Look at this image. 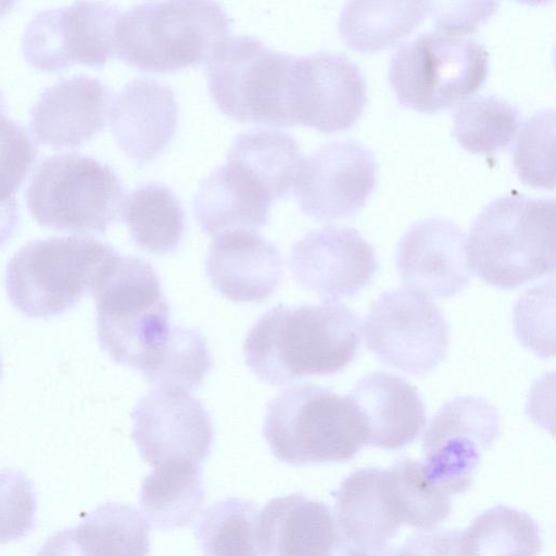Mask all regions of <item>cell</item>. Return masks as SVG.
<instances>
[{
	"label": "cell",
	"mask_w": 556,
	"mask_h": 556,
	"mask_svg": "<svg viewBox=\"0 0 556 556\" xmlns=\"http://www.w3.org/2000/svg\"><path fill=\"white\" fill-rule=\"evenodd\" d=\"M132 439L144 462L201 465L214 437L210 414L187 391L156 388L141 397L131 413Z\"/></svg>",
	"instance_id": "5bb4252c"
},
{
	"label": "cell",
	"mask_w": 556,
	"mask_h": 556,
	"mask_svg": "<svg viewBox=\"0 0 556 556\" xmlns=\"http://www.w3.org/2000/svg\"><path fill=\"white\" fill-rule=\"evenodd\" d=\"M8 106L3 93L0 90V122L7 117Z\"/></svg>",
	"instance_id": "7bdbcfd3"
},
{
	"label": "cell",
	"mask_w": 556,
	"mask_h": 556,
	"mask_svg": "<svg viewBox=\"0 0 556 556\" xmlns=\"http://www.w3.org/2000/svg\"><path fill=\"white\" fill-rule=\"evenodd\" d=\"M121 257L111 244L90 236L34 240L9 261L5 291L29 318L59 316L93 295Z\"/></svg>",
	"instance_id": "3957f363"
},
{
	"label": "cell",
	"mask_w": 556,
	"mask_h": 556,
	"mask_svg": "<svg viewBox=\"0 0 556 556\" xmlns=\"http://www.w3.org/2000/svg\"><path fill=\"white\" fill-rule=\"evenodd\" d=\"M554 109H542L523 122L513 151L515 170L523 182L554 187Z\"/></svg>",
	"instance_id": "e575fe53"
},
{
	"label": "cell",
	"mask_w": 556,
	"mask_h": 556,
	"mask_svg": "<svg viewBox=\"0 0 556 556\" xmlns=\"http://www.w3.org/2000/svg\"><path fill=\"white\" fill-rule=\"evenodd\" d=\"M521 115L516 105L494 94H478L459 102L453 113V134L467 151L490 154L514 139Z\"/></svg>",
	"instance_id": "f546056e"
},
{
	"label": "cell",
	"mask_w": 556,
	"mask_h": 556,
	"mask_svg": "<svg viewBox=\"0 0 556 556\" xmlns=\"http://www.w3.org/2000/svg\"><path fill=\"white\" fill-rule=\"evenodd\" d=\"M361 331L355 312L334 301L295 307L278 304L249 330L243 356L262 381L286 386L344 369L356 356Z\"/></svg>",
	"instance_id": "6da1fadb"
},
{
	"label": "cell",
	"mask_w": 556,
	"mask_h": 556,
	"mask_svg": "<svg viewBox=\"0 0 556 556\" xmlns=\"http://www.w3.org/2000/svg\"><path fill=\"white\" fill-rule=\"evenodd\" d=\"M489 65V52L477 39L431 30L394 51L388 76L401 104L433 113L477 91L488 77Z\"/></svg>",
	"instance_id": "ba28073f"
},
{
	"label": "cell",
	"mask_w": 556,
	"mask_h": 556,
	"mask_svg": "<svg viewBox=\"0 0 556 556\" xmlns=\"http://www.w3.org/2000/svg\"><path fill=\"white\" fill-rule=\"evenodd\" d=\"M500 434V417L479 396H456L432 417L425 432L422 467L427 478L448 495L467 491L481 454Z\"/></svg>",
	"instance_id": "7c38bea8"
},
{
	"label": "cell",
	"mask_w": 556,
	"mask_h": 556,
	"mask_svg": "<svg viewBox=\"0 0 556 556\" xmlns=\"http://www.w3.org/2000/svg\"><path fill=\"white\" fill-rule=\"evenodd\" d=\"M262 556H346L352 544L323 502L293 493L270 500L260 511Z\"/></svg>",
	"instance_id": "ac0fdd59"
},
{
	"label": "cell",
	"mask_w": 556,
	"mask_h": 556,
	"mask_svg": "<svg viewBox=\"0 0 556 556\" xmlns=\"http://www.w3.org/2000/svg\"><path fill=\"white\" fill-rule=\"evenodd\" d=\"M213 362L203 334L194 328L174 326L155 361L142 376L160 389H198Z\"/></svg>",
	"instance_id": "d6a6232c"
},
{
	"label": "cell",
	"mask_w": 556,
	"mask_h": 556,
	"mask_svg": "<svg viewBox=\"0 0 556 556\" xmlns=\"http://www.w3.org/2000/svg\"><path fill=\"white\" fill-rule=\"evenodd\" d=\"M1 374H2V363H1V358H0V377H1Z\"/></svg>",
	"instance_id": "ee69618b"
},
{
	"label": "cell",
	"mask_w": 556,
	"mask_h": 556,
	"mask_svg": "<svg viewBox=\"0 0 556 556\" xmlns=\"http://www.w3.org/2000/svg\"><path fill=\"white\" fill-rule=\"evenodd\" d=\"M497 2H446L430 1L438 30L459 35L476 30L496 10Z\"/></svg>",
	"instance_id": "74e56055"
},
{
	"label": "cell",
	"mask_w": 556,
	"mask_h": 556,
	"mask_svg": "<svg viewBox=\"0 0 556 556\" xmlns=\"http://www.w3.org/2000/svg\"><path fill=\"white\" fill-rule=\"evenodd\" d=\"M258 506L228 497L201 513L197 539L203 556H262L257 543Z\"/></svg>",
	"instance_id": "4dcf8cb0"
},
{
	"label": "cell",
	"mask_w": 556,
	"mask_h": 556,
	"mask_svg": "<svg viewBox=\"0 0 556 556\" xmlns=\"http://www.w3.org/2000/svg\"><path fill=\"white\" fill-rule=\"evenodd\" d=\"M93 296L101 349L115 363L143 372L172 328L156 270L146 260L121 257Z\"/></svg>",
	"instance_id": "52a82bcc"
},
{
	"label": "cell",
	"mask_w": 556,
	"mask_h": 556,
	"mask_svg": "<svg viewBox=\"0 0 556 556\" xmlns=\"http://www.w3.org/2000/svg\"><path fill=\"white\" fill-rule=\"evenodd\" d=\"M464 533L472 556H538L542 548L534 519L504 505L477 516Z\"/></svg>",
	"instance_id": "1f68e13d"
},
{
	"label": "cell",
	"mask_w": 556,
	"mask_h": 556,
	"mask_svg": "<svg viewBox=\"0 0 556 556\" xmlns=\"http://www.w3.org/2000/svg\"><path fill=\"white\" fill-rule=\"evenodd\" d=\"M119 11L99 1L38 11L28 22L22 52L33 67L56 72L72 64L102 66L114 53Z\"/></svg>",
	"instance_id": "8fae6325"
},
{
	"label": "cell",
	"mask_w": 556,
	"mask_h": 556,
	"mask_svg": "<svg viewBox=\"0 0 556 556\" xmlns=\"http://www.w3.org/2000/svg\"><path fill=\"white\" fill-rule=\"evenodd\" d=\"M37 556H84L79 549L73 529H64L51 535Z\"/></svg>",
	"instance_id": "ab89813d"
},
{
	"label": "cell",
	"mask_w": 556,
	"mask_h": 556,
	"mask_svg": "<svg viewBox=\"0 0 556 556\" xmlns=\"http://www.w3.org/2000/svg\"><path fill=\"white\" fill-rule=\"evenodd\" d=\"M230 30V18L214 1L144 2L118 16L114 53L144 72H175L207 63Z\"/></svg>",
	"instance_id": "277c9868"
},
{
	"label": "cell",
	"mask_w": 556,
	"mask_h": 556,
	"mask_svg": "<svg viewBox=\"0 0 556 556\" xmlns=\"http://www.w3.org/2000/svg\"><path fill=\"white\" fill-rule=\"evenodd\" d=\"M296 55L253 36L226 38L207 62L208 91L218 109L240 123L296 125Z\"/></svg>",
	"instance_id": "8992f818"
},
{
	"label": "cell",
	"mask_w": 556,
	"mask_h": 556,
	"mask_svg": "<svg viewBox=\"0 0 556 556\" xmlns=\"http://www.w3.org/2000/svg\"><path fill=\"white\" fill-rule=\"evenodd\" d=\"M263 435L277 459L294 466L348 462L366 444L352 399L312 383L288 388L269 401Z\"/></svg>",
	"instance_id": "5b68a950"
},
{
	"label": "cell",
	"mask_w": 556,
	"mask_h": 556,
	"mask_svg": "<svg viewBox=\"0 0 556 556\" xmlns=\"http://www.w3.org/2000/svg\"><path fill=\"white\" fill-rule=\"evenodd\" d=\"M227 156L255 172L277 200L295 186L304 161L296 140L276 129H251L238 135Z\"/></svg>",
	"instance_id": "f1b7e54d"
},
{
	"label": "cell",
	"mask_w": 556,
	"mask_h": 556,
	"mask_svg": "<svg viewBox=\"0 0 556 556\" xmlns=\"http://www.w3.org/2000/svg\"><path fill=\"white\" fill-rule=\"evenodd\" d=\"M374 153L353 139L333 140L304 159L295 188L301 210L319 220L354 215L377 185Z\"/></svg>",
	"instance_id": "4fadbf2b"
},
{
	"label": "cell",
	"mask_w": 556,
	"mask_h": 556,
	"mask_svg": "<svg viewBox=\"0 0 556 556\" xmlns=\"http://www.w3.org/2000/svg\"><path fill=\"white\" fill-rule=\"evenodd\" d=\"M290 269L303 288L324 301L352 298L379 269L374 247L349 227L311 230L290 251Z\"/></svg>",
	"instance_id": "9a60e30c"
},
{
	"label": "cell",
	"mask_w": 556,
	"mask_h": 556,
	"mask_svg": "<svg viewBox=\"0 0 556 556\" xmlns=\"http://www.w3.org/2000/svg\"><path fill=\"white\" fill-rule=\"evenodd\" d=\"M403 556H472L464 531L441 530L418 533L401 547Z\"/></svg>",
	"instance_id": "f35d334b"
},
{
	"label": "cell",
	"mask_w": 556,
	"mask_h": 556,
	"mask_svg": "<svg viewBox=\"0 0 556 556\" xmlns=\"http://www.w3.org/2000/svg\"><path fill=\"white\" fill-rule=\"evenodd\" d=\"M37 496L33 482L21 471L0 470V543L21 540L35 526Z\"/></svg>",
	"instance_id": "d590c367"
},
{
	"label": "cell",
	"mask_w": 556,
	"mask_h": 556,
	"mask_svg": "<svg viewBox=\"0 0 556 556\" xmlns=\"http://www.w3.org/2000/svg\"><path fill=\"white\" fill-rule=\"evenodd\" d=\"M213 288L236 303L268 299L279 286L283 261L276 245L253 231H230L212 241L205 264Z\"/></svg>",
	"instance_id": "7402d4cb"
},
{
	"label": "cell",
	"mask_w": 556,
	"mask_h": 556,
	"mask_svg": "<svg viewBox=\"0 0 556 556\" xmlns=\"http://www.w3.org/2000/svg\"><path fill=\"white\" fill-rule=\"evenodd\" d=\"M334 518L353 546H386L404 523L391 468L368 467L350 473L338 490Z\"/></svg>",
	"instance_id": "603a6c76"
},
{
	"label": "cell",
	"mask_w": 556,
	"mask_h": 556,
	"mask_svg": "<svg viewBox=\"0 0 556 556\" xmlns=\"http://www.w3.org/2000/svg\"><path fill=\"white\" fill-rule=\"evenodd\" d=\"M363 332L381 363L415 376L432 371L447 353L442 312L428 295L407 287L386 291L371 303Z\"/></svg>",
	"instance_id": "30bf717a"
},
{
	"label": "cell",
	"mask_w": 556,
	"mask_h": 556,
	"mask_svg": "<svg viewBox=\"0 0 556 556\" xmlns=\"http://www.w3.org/2000/svg\"><path fill=\"white\" fill-rule=\"evenodd\" d=\"M201 472V465L186 462L153 467L139 493L148 522L163 531L190 526L202 513L205 500Z\"/></svg>",
	"instance_id": "d4e9b609"
},
{
	"label": "cell",
	"mask_w": 556,
	"mask_h": 556,
	"mask_svg": "<svg viewBox=\"0 0 556 556\" xmlns=\"http://www.w3.org/2000/svg\"><path fill=\"white\" fill-rule=\"evenodd\" d=\"M295 119L324 132L350 128L366 103V81L356 63L340 52L296 56Z\"/></svg>",
	"instance_id": "2e32d148"
},
{
	"label": "cell",
	"mask_w": 556,
	"mask_h": 556,
	"mask_svg": "<svg viewBox=\"0 0 556 556\" xmlns=\"http://www.w3.org/2000/svg\"><path fill=\"white\" fill-rule=\"evenodd\" d=\"M470 269L510 290L555 270V201L509 193L488 203L466 240Z\"/></svg>",
	"instance_id": "7a4b0ae2"
},
{
	"label": "cell",
	"mask_w": 556,
	"mask_h": 556,
	"mask_svg": "<svg viewBox=\"0 0 556 556\" xmlns=\"http://www.w3.org/2000/svg\"><path fill=\"white\" fill-rule=\"evenodd\" d=\"M276 200L255 172L227 156L226 163L201 182L193 199V211L207 235L254 232L267 224Z\"/></svg>",
	"instance_id": "44dd1931"
},
{
	"label": "cell",
	"mask_w": 556,
	"mask_h": 556,
	"mask_svg": "<svg viewBox=\"0 0 556 556\" xmlns=\"http://www.w3.org/2000/svg\"><path fill=\"white\" fill-rule=\"evenodd\" d=\"M84 556H149L150 523L135 507L108 502L73 528Z\"/></svg>",
	"instance_id": "83f0119b"
},
{
	"label": "cell",
	"mask_w": 556,
	"mask_h": 556,
	"mask_svg": "<svg viewBox=\"0 0 556 556\" xmlns=\"http://www.w3.org/2000/svg\"><path fill=\"white\" fill-rule=\"evenodd\" d=\"M346 556H403L401 548L382 546L374 549H364L352 546Z\"/></svg>",
	"instance_id": "b9f144b4"
},
{
	"label": "cell",
	"mask_w": 556,
	"mask_h": 556,
	"mask_svg": "<svg viewBox=\"0 0 556 556\" xmlns=\"http://www.w3.org/2000/svg\"><path fill=\"white\" fill-rule=\"evenodd\" d=\"M430 11V1L345 2L339 33L352 49L369 52L395 43L412 33Z\"/></svg>",
	"instance_id": "4316f807"
},
{
	"label": "cell",
	"mask_w": 556,
	"mask_h": 556,
	"mask_svg": "<svg viewBox=\"0 0 556 556\" xmlns=\"http://www.w3.org/2000/svg\"><path fill=\"white\" fill-rule=\"evenodd\" d=\"M121 217L135 244L148 253H172L182 240L185 211L175 192L162 182L137 186L124 200Z\"/></svg>",
	"instance_id": "484cf974"
},
{
	"label": "cell",
	"mask_w": 556,
	"mask_h": 556,
	"mask_svg": "<svg viewBox=\"0 0 556 556\" xmlns=\"http://www.w3.org/2000/svg\"><path fill=\"white\" fill-rule=\"evenodd\" d=\"M18 204L16 197L0 195V248L14 233L18 224Z\"/></svg>",
	"instance_id": "60d3db41"
},
{
	"label": "cell",
	"mask_w": 556,
	"mask_h": 556,
	"mask_svg": "<svg viewBox=\"0 0 556 556\" xmlns=\"http://www.w3.org/2000/svg\"><path fill=\"white\" fill-rule=\"evenodd\" d=\"M37 153V147L24 126L7 116L0 123V195H15Z\"/></svg>",
	"instance_id": "8d00e7d4"
},
{
	"label": "cell",
	"mask_w": 556,
	"mask_h": 556,
	"mask_svg": "<svg viewBox=\"0 0 556 556\" xmlns=\"http://www.w3.org/2000/svg\"><path fill=\"white\" fill-rule=\"evenodd\" d=\"M390 468L404 523L431 530L448 516L450 495L427 478L422 463L402 458Z\"/></svg>",
	"instance_id": "836d02e7"
},
{
	"label": "cell",
	"mask_w": 556,
	"mask_h": 556,
	"mask_svg": "<svg viewBox=\"0 0 556 556\" xmlns=\"http://www.w3.org/2000/svg\"><path fill=\"white\" fill-rule=\"evenodd\" d=\"M395 264L407 288L435 298L456 295L471 279L465 233L451 219L412 224L397 243Z\"/></svg>",
	"instance_id": "e0dca14e"
},
{
	"label": "cell",
	"mask_w": 556,
	"mask_h": 556,
	"mask_svg": "<svg viewBox=\"0 0 556 556\" xmlns=\"http://www.w3.org/2000/svg\"><path fill=\"white\" fill-rule=\"evenodd\" d=\"M366 430V445L399 450L412 443L426 425L417 389L402 377L376 371L359 379L348 394Z\"/></svg>",
	"instance_id": "cb8c5ba5"
},
{
	"label": "cell",
	"mask_w": 556,
	"mask_h": 556,
	"mask_svg": "<svg viewBox=\"0 0 556 556\" xmlns=\"http://www.w3.org/2000/svg\"><path fill=\"white\" fill-rule=\"evenodd\" d=\"M28 210L45 227L104 232L121 216L124 188L114 169L77 152L46 157L26 189Z\"/></svg>",
	"instance_id": "9c48e42d"
},
{
	"label": "cell",
	"mask_w": 556,
	"mask_h": 556,
	"mask_svg": "<svg viewBox=\"0 0 556 556\" xmlns=\"http://www.w3.org/2000/svg\"><path fill=\"white\" fill-rule=\"evenodd\" d=\"M111 97L110 88L96 77L61 78L31 108V132L38 142L54 149L77 147L104 127Z\"/></svg>",
	"instance_id": "d6986e66"
},
{
	"label": "cell",
	"mask_w": 556,
	"mask_h": 556,
	"mask_svg": "<svg viewBox=\"0 0 556 556\" xmlns=\"http://www.w3.org/2000/svg\"><path fill=\"white\" fill-rule=\"evenodd\" d=\"M109 121L118 147L136 164L143 165L161 154L176 132L175 93L169 86L149 77L131 79L112 100Z\"/></svg>",
	"instance_id": "ffe728a7"
}]
</instances>
